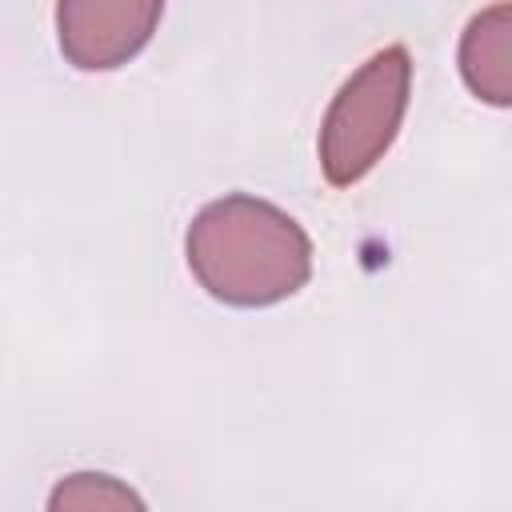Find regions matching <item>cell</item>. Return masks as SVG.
<instances>
[{
  "label": "cell",
  "instance_id": "cell-1",
  "mask_svg": "<svg viewBox=\"0 0 512 512\" xmlns=\"http://www.w3.org/2000/svg\"><path fill=\"white\" fill-rule=\"evenodd\" d=\"M308 236L280 208L228 196L208 204L188 228V268L228 304H272L308 280Z\"/></svg>",
  "mask_w": 512,
  "mask_h": 512
},
{
  "label": "cell",
  "instance_id": "cell-2",
  "mask_svg": "<svg viewBox=\"0 0 512 512\" xmlns=\"http://www.w3.org/2000/svg\"><path fill=\"white\" fill-rule=\"evenodd\" d=\"M412 64L400 44L376 52L332 100L320 132V164L336 188L356 184L392 144L408 108Z\"/></svg>",
  "mask_w": 512,
  "mask_h": 512
},
{
  "label": "cell",
  "instance_id": "cell-3",
  "mask_svg": "<svg viewBox=\"0 0 512 512\" xmlns=\"http://www.w3.org/2000/svg\"><path fill=\"white\" fill-rule=\"evenodd\" d=\"M160 8L164 0H60V52L76 68H120L148 44Z\"/></svg>",
  "mask_w": 512,
  "mask_h": 512
},
{
  "label": "cell",
  "instance_id": "cell-4",
  "mask_svg": "<svg viewBox=\"0 0 512 512\" xmlns=\"http://www.w3.org/2000/svg\"><path fill=\"white\" fill-rule=\"evenodd\" d=\"M460 68L480 100L508 104V4H496L468 24Z\"/></svg>",
  "mask_w": 512,
  "mask_h": 512
}]
</instances>
